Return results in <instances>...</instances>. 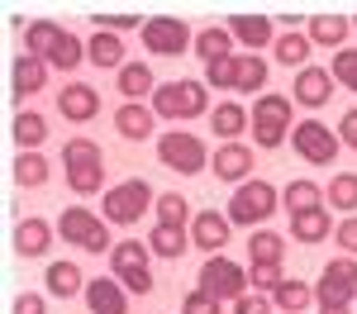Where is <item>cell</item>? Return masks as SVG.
I'll return each mask as SVG.
<instances>
[{
  "label": "cell",
  "instance_id": "obj_30",
  "mask_svg": "<svg viewBox=\"0 0 357 314\" xmlns=\"http://www.w3.org/2000/svg\"><path fill=\"white\" fill-rule=\"evenodd\" d=\"M286 253V238L272 233V228H252V238H248V257L252 262H281Z\"/></svg>",
  "mask_w": 357,
  "mask_h": 314
},
{
  "label": "cell",
  "instance_id": "obj_27",
  "mask_svg": "<svg viewBox=\"0 0 357 314\" xmlns=\"http://www.w3.org/2000/svg\"><path fill=\"white\" fill-rule=\"evenodd\" d=\"M291 233H296V243H324V238L333 233L329 210H310V214H296V219H291Z\"/></svg>",
  "mask_w": 357,
  "mask_h": 314
},
{
  "label": "cell",
  "instance_id": "obj_19",
  "mask_svg": "<svg viewBox=\"0 0 357 314\" xmlns=\"http://www.w3.org/2000/svg\"><path fill=\"white\" fill-rule=\"evenodd\" d=\"M229 33L257 53V48L272 43V19H267V15H234V19H229Z\"/></svg>",
  "mask_w": 357,
  "mask_h": 314
},
{
  "label": "cell",
  "instance_id": "obj_17",
  "mask_svg": "<svg viewBox=\"0 0 357 314\" xmlns=\"http://www.w3.org/2000/svg\"><path fill=\"white\" fill-rule=\"evenodd\" d=\"M329 91H333V72H324V67H305L296 77V100L310 105V110H319L329 100Z\"/></svg>",
  "mask_w": 357,
  "mask_h": 314
},
{
  "label": "cell",
  "instance_id": "obj_49",
  "mask_svg": "<svg viewBox=\"0 0 357 314\" xmlns=\"http://www.w3.org/2000/svg\"><path fill=\"white\" fill-rule=\"evenodd\" d=\"M10 314H48V305H43V295H33V290H29V295L15 300V310H10Z\"/></svg>",
  "mask_w": 357,
  "mask_h": 314
},
{
  "label": "cell",
  "instance_id": "obj_26",
  "mask_svg": "<svg viewBox=\"0 0 357 314\" xmlns=\"http://www.w3.org/2000/svg\"><path fill=\"white\" fill-rule=\"evenodd\" d=\"M86 57L96 62V67H114V72H124V43H119V33H96L91 43H86Z\"/></svg>",
  "mask_w": 357,
  "mask_h": 314
},
{
  "label": "cell",
  "instance_id": "obj_40",
  "mask_svg": "<svg viewBox=\"0 0 357 314\" xmlns=\"http://www.w3.org/2000/svg\"><path fill=\"white\" fill-rule=\"evenodd\" d=\"M82 57H86V43L77 38V33H62V43L53 48L48 67H62V72H72V67H82Z\"/></svg>",
  "mask_w": 357,
  "mask_h": 314
},
{
  "label": "cell",
  "instance_id": "obj_45",
  "mask_svg": "<svg viewBox=\"0 0 357 314\" xmlns=\"http://www.w3.org/2000/svg\"><path fill=\"white\" fill-rule=\"evenodd\" d=\"M333 81H343L348 91H357V48H338V53H333Z\"/></svg>",
  "mask_w": 357,
  "mask_h": 314
},
{
  "label": "cell",
  "instance_id": "obj_32",
  "mask_svg": "<svg viewBox=\"0 0 357 314\" xmlns=\"http://www.w3.org/2000/svg\"><path fill=\"white\" fill-rule=\"evenodd\" d=\"M15 143L24 148V152H33L38 143H43V134H48V124H43V114H33V110H24V114H15Z\"/></svg>",
  "mask_w": 357,
  "mask_h": 314
},
{
  "label": "cell",
  "instance_id": "obj_23",
  "mask_svg": "<svg viewBox=\"0 0 357 314\" xmlns=\"http://www.w3.org/2000/svg\"><path fill=\"white\" fill-rule=\"evenodd\" d=\"M286 210H291V219H296V214H310V210H324V186H314V181H291V186H286Z\"/></svg>",
  "mask_w": 357,
  "mask_h": 314
},
{
  "label": "cell",
  "instance_id": "obj_9",
  "mask_svg": "<svg viewBox=\"0 0 357 314\" xmlns=\"http://www.w3.org/2000/svg\"><path fill=\"white\" fill-rule=\"evenodd\" d=\"M291 139H296V152H301L305 162H314V167H329L333 157H338V148H343V139L333 134L329 124H319V119L296 124V129H291Z\"/></svg>",
  "mask_w": 357,
  "mask_h": 314
},
{
  "label": "cell",
  "instance_id": "obj_35",
  "mask_svg": "<svg viewBox=\"0 0 357 314\" xmlns=\"http://www.w3.org/2000/svg\"><path fill=\"white\" fill-rule=\"evenodd\" d=\"M48 290L53 295H77L82 290V267L77 262H53L48 267Z\"/></svg>",
  "mask_w": 357,
  "mask_h": 314
},
{
  "label": "cell",
  "instance_id": "obj_2",
  "mask_svg": "<svg viewBox=\"0 0 357 314\" xmlns=\"http://www.w3.org/2000/svg\"><path fill=\"white\" fill-rule=\"evenodd\" d=\"M210 110V86L205 81H167L153 95V114L162 119H195Z\"/></svg>",
  "mask_w": 357,
  "mask_h": 314
},
{
  "label": "cell",
  "instance_id": "obj_24",
  "mask_svg": "<svg viewBox=\"0 0 357 314\" xmlns=\"http://www.w3.org/2000/svg\"><path fill=\"white\" fill-rule=\"evenodd\" d=\"M248 124H252V119H248V110L238 105V100H224V105L210 110V129H215L220 139H238Z\"/></svg>",
  "mask_w": 357,
  "mask_h": 314
},
{
  "label": "cell",
  "instance_id": "obj_14",
  "mask_svg": "<svg viewBox=\"0 0 357 314\" xmlns=\"http://www.w3.org/2000/svg\"><path fill=\"white\" fill-rule=\"evenodd\" d=\"M57 110L67 114L72 124H86V119H96V110H100V95H96V86L72 81L67 91H57Z\"/></svg>",
  "mask_w": 357,
  "mask_h": 314
},
{
  "label": "cell",
  "instance_id": "obj_28",
  "mask_svg": "<svg viewBox=\"0 0 357 314\" xmlns=\"http://www.w3.org/2000/svg\"><path fill=\"white\" fill-rule=\"evenodd\" d=\"M195 57H205V62L238 57L234 53V33H229V29H200V33H195Z\"/></svg>",
  "mask_w": 357,
  "mask_h": 314
},
{
  "label": "cell",
  "instance_id": "obj_25",
  "mask_svg": "<svg viewBox=\"0 0 357 314\" xmlns=\"http://www.w3.org/2000/svg\"><path fill=\"white\" fill-rule=\"evenodd\" d=\"M62 33H67V29H57L53 19L29 24V29H24V53H33V57H43V62H48V57H53V48L62 43Z\"/></svg>",
  "mask_w": 357,
  "mask_h": 314
},
{
  "label": "cell",
  "instance_id": "obj_6",
  "mask_svg": "<svg viewBox=\"0 0 357 314\" xmlns=\"http://www.w3.org/2000/svg\"><path fill=\"white\" fill-rule=\"evenodd\" d=\"M353 295H357V262H353V257H333L329 267L319 272L314 300H319L324 310H348Z\"/></svg>",
  "mask_w": 357,
  "mask_h": 314
},
{
  "label": "cell",
  "instance_id": "obj_22",
  "mask_svg": "<svg viewBox=\"0 0 357 314\" xmlns=\"http://www.w3.org/2000/svg\"><path fill=\"white\" fill-rule=\"evenodd\" d=\"M348 29H353L348 15H314V19H310V43H319V48H343Z\"/></svg>",
  "mask_w": 357,
  "mask_h": 314
},
{
  "label": "cell",
  "instance_id": "obj_51",
  "mask_svg": "<svg viewBox=\"0 0 357 314\" xmlns=\"http://www.w3.org/2000/svg\"><path fill=\"white\" fill-rule=\"evenodd\" d=\"M324 314H348V310H324Z\"/></svg>",
  "mask_w": 357,
  "mask_h": 314
},
{
  "label": "cell",
  "instance_id": "obj_12",
  "mask_svg": "<svg viewBox=\"0 0 357 314\" xmlns=\"http://www.w3.org/2000/svg\"><path fill=\"white\" fill-rule=\"evenodd\" d=\"M48 81V62L33 53H20L15 57V67H10V95L15 100H29V95H38Z\"/></svg>",
  "mask_w": 357,
  "mask_h": 314
},
{
  "label": "cell",
  "instance_id": "obj_47",
  "mask_svg": "<svg viewBox=\"0 0 357 314\" xmlns=\"http://www.w3.org/2000/svg\"><path fill=\"white\" fill-rule=\"evenodd\" d=\"M234 314H272V300L257 295V290H248L243 300H234Z\"/></svg>",
  "mask_w": 357,
  "mask_h": 314
},
{
  "label": "cell",
  "instance_id": "obj_3",
  "mask_svg": "<svg viewBox=\"0 0 357 314\" xmlns=\"http://www.w3.org/2000/svg\"><path fill=\"white\" fill-rule=\"evenodd\" d=\"M248 119H252L257 148H276V143H286V134H291V100L286 95H257V105L248 110Z\"/></svg>",
  "mask_w": 357,
  "mask_h": 314
},
{
  "label": "cell",
  "instance_id": "obj_13",
  "mask_svg": "<svg viewBox=\"0 0 357 314\" xmlns=\"http://www.w3.org/2000/svg\"><path fill=\"white\" fill-rule=\"evenodd\" d=\"M229 224H234L229 214H220V210H205V214H195V219H191V243L215 257L224 243H229Z\"/></svg>",
  "mask_w": 357,
  "mask_h": 314
},
{
  "label": "cell",
  "instance_id": "obj_4",
  "mask_svg": "<svg viewBox=\"0 0 357 314\" xmlns=\"http://www.w3.org/2000/svg\"><path fill=\"white\" fill-rule=\"evenodd\" d=\"M158 157H162L167 171H181V176H195L200 167H210V152H205V143L186 134V129H172L158 139Z\"/></svg>",
  "mask_w": 357,
  "mask_h": 314
},
{
  "label": "cell",
  "instance_id": "obj_33",
  "mask_svg": "<svg viewBox=\"0 0 357 314\" xmlns=\"http://www.w3.org/2000/svg\"><path fill=\"white\" fill-rule=\"evenodd\" d=\"M324 200H329L333 210H348V214H353V210H357V176H353V171L333 176L329 186H324Z\"/></svg>",
  "mask_w": 357,
  "mask_h": 314
},
{
  "label": "cell",
  "instance_id": "obj_8",
  "mask_svg": "<svg viewBox=\"0 0 357 314\" xmlns=\"http://www.w3.org/2000/svg\"><path fill=\"white\" fill-rule=\"evenodd\" d=\"M57 233H62L67 243H77V248H86V253H105V248H110V233H105V219H96L91 210H82V205L62 210V219H57Z\"/></svg>",
  "mask_w": 357,
  "mask_h": 314
},
{
  "label": "cell",
  "instance_id": "obj_43",
  "mask_svg": "<svg viewBox=\"0 0 357 314\" xmlns=\"http://www.w3.org/2000/svg\"><path fill=\"white\" fill-rule=\"evenodd\" d=\"M234 77H238V57L205 62V86H215V91H234Z\"/></svg>",
  "mask_w": 357,
  "mask_h": 314
},
{
  "label": "cell",
  "instance_id": "obj_38",
  "mask_svg": "<svg viewBox=\"0 0 357 314\" xmlns=\"http://www.w3.org/2000/svg\"><path fill=\"white\" fill-rule=\"evenodd\" d=\"M310 300H314V290H310L305 281H281L276 285V305H281V314H301Z\"/></svg>",
  "mask_w": 357,
  "mask_h": 314
},
{
  "label": "cell",
  "instance_id": "obj_7",
  "mask_svg": "<svg viewBox=\"0 0 357 314\" xmlns=\"http://www.w3.org/2000/svg\"><path fill=\"white\" fill-rule=\"evenodd\" d=\"M200 290L205 295H215V300H243L248 295V272L238 267V262H229L224 253H215L205 267H200Z\"/></svg>",
  "mask_w": 357,
  "mask_h": 314
},
{
  "label": "cell",
  "instance_id": "obj_20",
  "mask_svg": "<svg viewBox=\"0 0 357 314\" xmlns=\"http://www.w3.org/2000/svg\"><path fill=\"white\" fill-rule=\"evenodd\" d=\"M119 95H124V105H138L143 95H158L153 72H148L143 62H124V72H119Z\"/></svg>",
  "mask_w": 357,
  "mask_h": 314
},
{
  "label": "cell",
  "instance_id": "obj_46",
  "mask_svg": "<svg viewBox=\"0 0 357 314\" xmlns=\"http://www.w3.org/2000/svg\"><path fill=\"white\" fill-rule=\"evenodd\" d=\"M181 314H220V300H215V295H205V290L195 285L191 295H186V305H181Z\"/></svg>",
  "mask_w": 357,
  "mask_h": 314
},
{
  "label": "cell",
  "instance_id": "obj_18",
  "mask_svg": "<svg viewBox=\"0 0 357 314\" xmlns=\"http://www.w3.org/2000/svg\"><path fill=\"white\" fill-rule=\"evenodd\" d=\"M86 305H91V314H124L129 310V300H124V285L119 281H86Z\"/></svg>",
  "mask_w": 357,
  "mask_h": 314
},
{
  "label": "cell",
  "instance_id": "obj_1",
  "mask_svg": "<svg viewBox=\"0 0 357 314\" xmlns=\"http://www.w3.org/2000/svg\"><path fill=\"white\" fill-rule=\"evenodd\" d=\"M148 257H153V248H148V243H138V238L114 243V248H110L114 281L124 285V290H134V295H148V290H153V267H148Z\"/></svg>",
  "mask_w": 357,
  "mask_h": 314
},
{
  "label": "cell",
  "instance_id": "obj_31",
  "mask_svg": "<svg viewBox=\"0 0 357 314\" xmlns=\"http://www.w3.org/2000/svg\"><path fill=\"white\" fill-rule=\"evenodd\" d=\"M186 243H191L186 228H172V224H158L153 233H148V248H153L158 257H181V253H186Z\"/></svg>",
  "mask_w": 357,
  "mask_h": 314
},
{
  "label": "cell",
  "instance_id": "obj_36",
  "mask_svg": "<svg viewBox=\"0 0 357 314\" xmlns=\"http://www.w3.org/2000/svg\"><path fill=\"white\" fill-rule=\"evenodd\" d=\"M158 224H172V228H186V219H191V205L176 196V191H167V196H158Z\"/></svg>",
  "mask_w": 357,
  "mask_h": 314
},
{
  "label": "cell",
  "instance_id": "obj_21",
  "mask_svg": "<svg viewBox=\"0 0 357 314\" xmlns=\"http://www.w3.org/2000/svg\"><path fill=\"white\" fill-rule=\"evenodd\" d=\"M153 124H158V114L148 110V105H119V110H114V129H119L124 139H134V143L148 139Z\"/></svg>",
  "mask_w": 357,
  "mask_h": 314
},
{
  "label": "cell",
  "instance_id": "obj_52",
  "mask_svg": "<svg viewBox=\"0 0 357 314\" xmlns=\"http://www.w3.org/2000/svg\"><path fill=\"white\" fill-rule=\"evenodd\" d=\"M353 24H357V19H353Z\"/></svg>",
  "mask_w": 357,
  "mask_h": 314
},
{
  "label": "cell",
  "instance_id": "obj_11",
  "mask_svg": "<svg viewBox=\"0 0 357 314\" xmlns=\"http://www.w3.org/2000/svg\"><path fill=\"white\" fill-rule=\"evenodd\" d=\"M272 210H276V186H267V181H243L234 191V200H229L234 224H262Z\"/></svg>",
  "mask_w": 357,
  "mask_h": 314
},
{
  "label": "cell",
  "instance_id": "obj_15",
  "mask_svg": "<svg viewBox=\"0 0 357 314\" xmlns=\"http://www.w3.org/2000/svg\"><path fill=\"white\" fill-rule=\"evenodd\" d=\"M210 171H215L220 181H243L248 171H252V148H248V143H224L220 152L210 157Z\"/></svg>",
  "mask_w": 357,
  "mask_h": 314
},
{
  "label": "cell",
  "instance_id": "obj_44",
  "mask_svg": "<svg viewBox=\"0 0 357 314\" xmlns=\"http://www.w3.org/2000/svg\"><path fill=\"white\" fill-rule=\"evenodd\" d=\"M96 19V29H105V33H119V29H134V24H143L134 10H96L91 15Z\"/></svg>",
  "mask_w": 357,
  "mask_h": 314
},
{
  "label": "cell",
  "instance_id": "obj_34",
  "mask_svg": "<svg viewBox=\"0 0 357 314\" xmlns=\"http://www.w3.org/2000/svg\"><path fill=\"white\" fill-rule=\"evenodd\" d=\"M310 33H281L276 38V62H286V67H305V57H310Z\"/></svg>",
  "mask_w": 357,
  "mask_h": 314
},
{
  "label": "cell",
  "instance_id": "obj_50",
  "mask_svg": "<svg viewBox=\"0 0 357 314\" xmlns=\"http://www.w3.org/2000/svg\"><path fill=\"white\" fill-rule=\"evenodd\" d=\"M338 139H343V143H353V148H357V110H348V114H343V124H338Z\"/></svg>",
  "mask_w": 357,
  "mask_h": 314
},
{
  "label": "cell",
  "instance_id": "obj_48",
  "mask_svg": "<svg viewBox=\"0 0 357 314\" xmlns=\"http://www.w3.org/2000/svg\"><path fill=\"white\" fill-rule=\"evenodd\" d=\"M333 238H338V243H343V253L353 257V253H357V214H353V219H343V224H338V233H333Z\"/></svg>",
  "mask_w": 357,
  "mask_h": 314
},
{
  "label": "cell",
  "instance_id": "obj_41",
  "mask_svg": "<svg viewBox=\"0 0 357 314\" xmlns=\"http://www.w3.org/2000/svg\"><path fill=\"white\" fill-rule=\"evenodd\" d=\"M15 181H20V186H43V181H48V162H43L38 152H20V157H15Z\"/></svg>",
  "mask_w": 357,
  "mask_h": 314
},
{
  "label": "cell",
  "instance_id": "obj_5",
  "mask_svg": "<svg viewBox=\"0 0 357 314\" xmlns=\"http://www.w3.org/2000/svg\"><path fill=\"white\" fill-rule=\"evenodd\" d=\"M153 205H158V196H153L148 181H119L105 191V224H134Z\"/></svg>",
  "mask_w": 357,
  "mask_h": 314
},
{
  "label": "cell",
  "instance_id": "obj_16",
  "mask_svg": "<svg viewBox=\"0 0 357 314\" xmlns=\"http://www.w3.org/2000/svg\"><path fill=\"white\" fill-rule=\"evenodd\" d=\"M53 243V224L48 219H20L15 224V253L20 257H43Z\"/></svg>",
  "mask_w": 357,
  "mask_h": 314
},
{
  "label": "cell",
  "instance_id": "obj_42",
  "mask_svg": "<svg viewBox=\"0 0 357 314\" xmlns=\"http://www.w3.org/2000/svg\"><path fill=\"white\" fill-rule=\"evenodd\" d=\"M67 186L77 191V196H96L100 186H105V167L96 162V167H67Z\"/></svg>",
  "mask_w": 357,
  "mask_h": 314
},
{
  "label": "cell",
  "instance_id": "obj_39",
  "mask_svg": "<svg viewBox=\"0 0 357 314\" xmlns=\"http://www.w3.org/2000/svg\"><path fill=\"white\" fill-rule=\"evenodd\" d=\"M100 162V148L91 139H67L62 143V167H96Z\"/></svg>",
  "mask_w": 357,
  "mask_h": 314
},
{
  "label": "cell",
  "instance_id": "obj_29",
  "mask_svg": "<svg viewBox=\"0 0 357 314\" xmlns=\"http://www.w3.org/2000/svg\"><path fill=\"white\" fill-rule=\"evenodd\" d=\"M267 86V62L257 53H238V77H234V91H243V95H257Z\"/></svg>",
  "mask_w": 357,
  "mask_h": 314
},
{
  "label": "cell",
  "instance_id": "obj_37",
  "mask_svg": "<svg viewBox=\"0 0 357 314\" xmlns=\"http://www.w3.org/2000/svg\"><path fill=\"white\" fill-rule=\"evenodd\" d=\"M281 281H286V276H281V262H252V267H248V285H252L257 295H276Z\"/></svg>",
  "mask_w": 357,
  "mask_h": 314
},
{
  "label": "cell",
  "instance_id": "obj_10",
  "mask_svg": "<svg viewBox=\"0 0 357 314\" xmlns=\"http://www.w3.org/2000/svg\"><path fill=\"white\" fill-rule=\"evenodd\" d=\"M143 43H148V53H158V57H181L186 48H195V33L181 19H172V15H153L143 24Z\"/></svg>",
  "mask_w": 357,
  "mask_h": 314
}]
</instances>
